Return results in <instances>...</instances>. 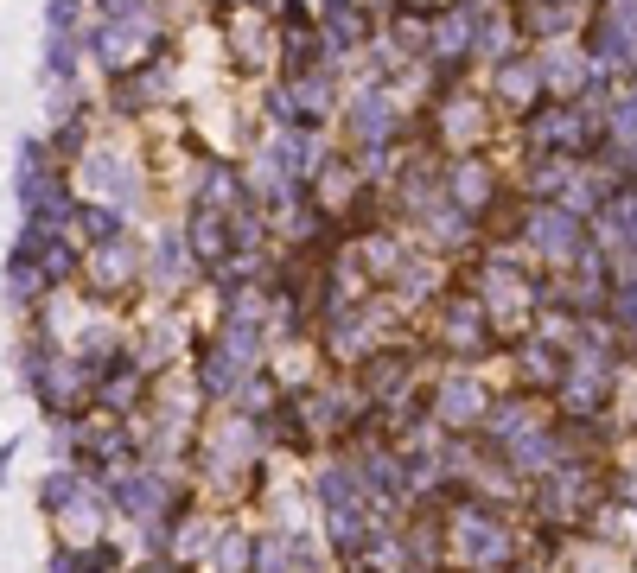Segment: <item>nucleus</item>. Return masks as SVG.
<instances>
[{"label": "nucleus", "mask_w": 637, "mask_h": 573, "mask_svg": "<svg viewBox=\"0 0 637 573\" xmlns=\"http://www.w3.org/2000/svg\"><path fill=\"white\" fill-rule=\"evenodd\" d=\"M536 242H542V255H567L574 249V217H561V211L536 217Z\"/></svg>", "instance_id": "obj_1"}, {"label": "nucleus", "mask_w": 637, "mask_h": 573, "mask_svg": "<svg viewBox=\"0 0 637 573\" xmlns=\"http://www.w3.org/2000/svg\"><path fill=\"white\" fill-rule=\"evenodd\" d=\"M90 185H102V191H115V198L134 204V179H122V160H115V153H96L90 160Z\"/></svg>", "instance_id": "obj_2"}, {"label": "nucleus", "mask_w": 637, "mask_h": 573, "mask_svg": "<svg viewBox=\"0 0 637 573\" xmlns=\"http://www.w3.org/2000/svg\"><path fill=\"white\" fill-rule=\"evenodd\" d=\"M153 503H160V497H153V484H147V478H134V484H122V510H134V516H147Z\"/></svg>", "instance_id": "obj_3"}, {"label": "nucleus", "mask_w": 637, "mask_h": 573, "mask_svg": "<svg viewBox=\"0 0 637 573\" xmlns=\"http://www.w3.org/2000/svg\"><path fill=\"white\" fill-rule=\"evenodd\" d=\"M497 542H504L497 529H478V523L466 529V548H472V554H497Z\"/></svg>", "instance_id": "obj_4"}, {"label": "nucleus", "mask_w": 637, "mask_h": 573, "mask_svg": "<svg viewBox=\"0 0 637 573\" xmlns=\"http://www.w3.org/2000/svg\"><path fill=\"white\" fill-rule=\"evenodd\" d=\"M440 408H446V414H453V421H459V414H472V395H466V389H453V395H446Z\"/></svg>", "instance_id": "obj_5"}, {"label": "nucleus", "mask_w": 637, "mask_h": 573, "mask_svg": "<svg viewBox=\"0 0 637 573\" xmlns=\"http://www.w3.org/2000/svg\"><path fill=\"white\" fill-rule=\"evenodd\" d=\"M64 497H71V478H64V472H58V478H51V484H45V503H64Z\"/></svg>", "instance_id": "obj_6"}]
</instances>
